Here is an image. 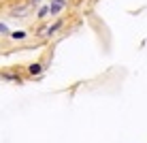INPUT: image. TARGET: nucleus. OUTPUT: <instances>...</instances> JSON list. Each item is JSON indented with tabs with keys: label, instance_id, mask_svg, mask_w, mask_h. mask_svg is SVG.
I'll return each instance as SVG.
<instances>
[{
	"label": "nucleus",
	"instance_id": "nucleus-1",
	"mask_svg": "<svg viewBox=\"0 0 147 143\" xmlns=\"http://www.w3.org/2000/svg\"><path fill=\"white\" fill-rule=\"evenodd\" d=\"M62 7H64V0H53L51 2V13H58Z\"/></svg>",
	"mask_w": 147,
	"mask_h": 143
},
{
	"label": "nucleus",
	"instance_id": "nucleus-2",
	"mask_svg": "<svg viewBox=\"0 0 147 143\" xmlns=\"http://www.w3.org/2000/svg\"><path fill=\"white\" fill-rule=\"evenodd\" d=\"M38 70H40L38 64H32V66H30V73H38Z\"/></svg>",
	"mask_w": 147,
	"mask_h": 143
},
{
	"label": "nucleus",
	"instance_id": "nucleus-3",
	"mask_svg": "<svg viewBox=\"0 0 147 143\" xmlns=\"http://www.w3.org/2000/svg\"><path fill=\"white\" fill-rule=\"evenodd\" d=\"M0 34H7V26L4 24H0Z\"/></svg>",
	"mask_w": 147,
	"mask_h": 143
}]
</instances>
